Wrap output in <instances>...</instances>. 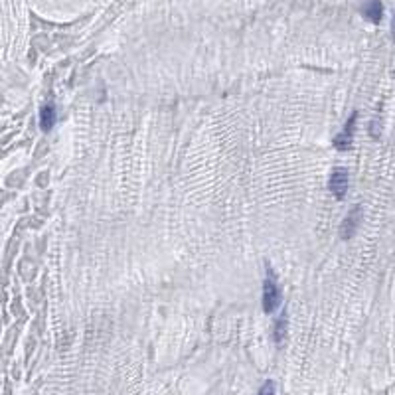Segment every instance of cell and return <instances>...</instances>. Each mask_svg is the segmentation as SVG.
<instances>
[{
  "label": "cell",
  "mask_w": 395,
  "mask_h": 395,
  "mask_svg": "<svg viewBox=\"0 0 395 395\" xmlns=\"http://www.w3.org/2000/svg\"><path fill=\"white\" fill-rule=\"evenodd\" d=\"M360 222H362V206H354V208L348 212V216L344 218L342 226H340V237H342L344 241H350V239L356 236V232H358Z\"/></svg>",
  "instance_id": "obj_1"
},
{
  "label": "cell",
  "mask_w": 395,
  "mask_h": 395,
  "mask_svg": "<svg viewBox=\"0 0 395 395\" xmlns=\"http://www.w3.org/2000/svg\"><path fill=\"white\" fill-rule=\"evenodd\" d=\"M348 182H350L348 170L336 168V170H332V174H330L328 188H330V192L338 198V200H342V198L346 196V192H348Z\"/></svg>",
  "instance_id": "obj_2"
},
{
  "label": "cell",
  "mask_w": 395,
  "mask_h": 395,
  "mask_svg": "<svg viewBox=\"0 0 395 395\" xmlns=\"http://www.w3.org/2000/svg\"><path fill=\"white\" fill-rule=\"evenodd\" d=\"M280 304V290L276 286L275 278H267L263 284V308L265 312H273Z\"/></svg>",
  "instance_id": "obj_3"
},
{
  "label": "cell",
  "mask_w": 395,
  "mask_h": 395,
  "mask_svg": "<svg viewBox=\"0 0 395 395\" xmlns=\"http://www.w3.org/2000/svg\"><path fill=\"white\" fill-rule=\"evenodd\" d=\"M362 14H364L370 22L380 24L382 18H384V4H382V0H368V2L362 6Z\"/></svg>",
  "instance_id": "obj_4"
},
{
  "label": "cell",
  "mask_w": 395,
  "mask_h": 395,
  "mask_svg": "<svg viewBox=\"0 0 395 395\" xmlns=\"http://www.w3.org/2000/svg\"><path fill=\"white\" fill-rule=\"evenodd\" d=\"M56 120H58V111H56V105L54 103H50V105H44L42 107V111H40V126H42V130H52L54 128V124H56Z\"/></svg>",
  "instance_id": "obj_5"
},
{
  "label": "cell",
  "mask_w": 395,
  "mask_h": 395,
  "mask_svg": "<svg viewBox=\"0 0 395 395\" xmlns=\"http://www.w3.org/2000/svg\"><path fill=\"white\" fill-rule=\"evenodd\" d=\"M284 334H286V318H284V316H280V318L276 320L275 332H273V336H275V342H276V344H280V342L284 340Z\"/></svg>",
  "instance_id": "obj_6"
},
{
  "label": "cell",
  "mask_w": 395,
  "mask_h": 395,
  "mask_svg": "<svg viewBox=\"0 0 395 395\" xmlns=\"http://www.w3.org/2000/svg\"><path fill=\"white\" fill-rule=\"evenodd\" d=\"M350 144H352V136L346 134V132H342V134H338V136L334 138V146H336L338 150H346V148H350Z\"/></svg>",
  "instance_id": "obj_7"
},
{
  "label": "cell",
  "mask_w": 395,
  "mask_h": 395,
  "mask_svg": "<svg viewBox=\"0 0 395 395\" xmlns=\"http://www.w3.org/2000/svg\"><path fill=\"white\" fill-rule=\"evenodd\" d=\"M257 395H275V384L273 382H265Z\"/></svg>",
  "instance_id": "obj_8"
},
{
  "label": "cell",
  "mask_w": 395,
  "mask_h": 395,
  "mask_svg": "<svg viewBox=\"0 0 395 395\" xmlns=\"http://www.w3.org/2000/svg\"><path fill=\"white\" fill-rule=\"evenodd\" d=\"M392 34H394V40H395V16H394V22H392Z\"/></svg>",
  "instance_id": "obj_9"
}]
</instances>
